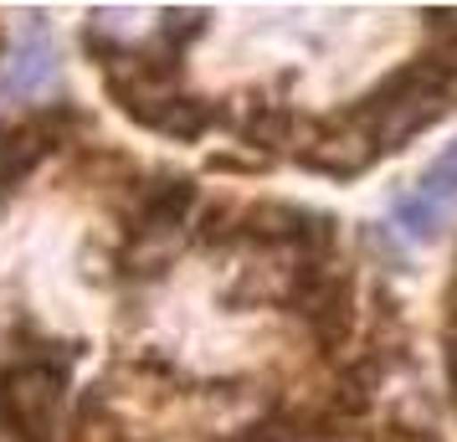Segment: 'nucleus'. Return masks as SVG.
Returning <instances> with one entry per match:
<instances>
[{
    "instance_id": "7ed1b4c3",
    "label": "nucleus",
    "mask_w": 457,
    "mask_h": 442,
    "mask_svg": "<svg viewBox=\"0 0 457 442\" xmlns=\"http://www.w3.org/2000/svg\"><path fill=\"white\" fill-rule=\"evenodd\" d=\"M288 304L324 350H339L350 339L354 288H350V278L334 273L329 263H298L293 268V283H288Z\"/></svg>"
},
{
    "instance_id": "f257e3e1",
    "label": "nucleus",
    "mask_w": 457,
    "mask_h": 442,
    "mask_svg": "<svg viewBox=\"0 0 457 442\" xmlns=\"http://www.w3.org/2000/svg\"><path fill=\"white\" fill-rule=\"evenodd\" d=\"M447 108H453L447 88L436 83L432 67L416 57L411 67H401V72H391L380 88H370V93L345 113V124H350L354 134L365 139V149L380 160V154L406 149L416 134H421V129H432Z\"/></svg>"
},
{
    "instance_id": "39448f33",
    "label": "nucleus",
    "mask_w": 457,
    "mask_h": 442,
    "mask_svg": "<svg viewBox=\"0 0 457 442\" xmlns=\"http://www.w3.org/2000/svg\"><path fill=\"white\" fill-rule=\"evenodd\" d=\"M453 196H457V145L447 149L442 160H432V170L416 180L411 196H401V201H395V216H401L416 237H436L442 211L453 206Z\"/></svg>"
},
{
    "instance_id": "9d476101",
    "label": "nucleus",
    "mask_w": 457,
    "mask_h": 442,
    "mask_svg": "<svg viewBox=\"0 0 457 442\" xmlns=\"http://www.w3.org/2000/svg\"><path fill=\"white\" fill-rule=\"evenodd\" d=\"M442 350H447V386H453V396H457V324L447 329V339H442Z\"/></svg>"
},
{
    "instance_id": "1a4fd4ad",
    "label": "nucleus",
    "mask_w": 457,
    "mask_h": 442,
    "mask_svg": "<svg viewBox=\"0 0 457 442\" xmlns=\"http://www.w3.org/2000/svg\"><path fill=\"white\" fill-rule=\"evenodd\" d=\"M380 442H436V438L427 432V427H391Z\"/></svg>"
},
{
    "instance_id": "9b49d317",
    "label": "nucleus",
    "mask_w": 457,
    "mask_h": 442,
    "mask_svg": "<svg viewBox=\"0 0 457 442\" xmlns=\"http://www.w3.org/2000/svg\"><path fill=\"white\" fill-rule=\"evenodd\" d=\"M227 442H278V432H272V427H247V432H237V438H227Z\"/></svg>"
},
{
    "instance_id": "423d86ee",
    "label": "nucleus",
    "mask_w": 457,
    "mask_h": 442,
    "mask_svg": "<svg viewBox=\"0 0 457 442\" xmlns=\"http://www.w3.org/2000/svg\"><path fill=\"white\" fill-rule=\"evenodd\" d=\"M298 160H303L309 170H319V175H339V180H350V175H360V170L370 165L375 154L365 149V139L339 119V124H319L313 129L309 139L298 145Z\"/></svg>"
},
{
    "instance_id": "0eeeda50",
    "label": "nucleus",
    "mask_w": 457,
    "mask_h": 442,
    "mask_svg": "<svg viewBox=\"0 0 457 442\" xmlns=\"http://www.w3.org/2000/svg\"><path fill=\"white\" fill-rule=\"evenodd\" d=\"M52 72H57V46L46 42L42 31H31L21 46H11V57L0 67V93L26 98V93H37V88L52 83Z\"/></svg>"
},
{
    "instance_id": "20e7f679",
    "label": "nucleus",
    "mask_w": 457,
    "mask_h": 442,
    "mask_svg": "<svg viewBox=\"0 0 457 442\" xmlns=\"http://www.w3.org/2000/svg\"><path fill=\"white\" fill-rule=\"evenodd\" d=\"M190 206H195V186H190L186 175H154V180L139 186V196H134V237L149 242V237L180 232Z\"/></svg>"
},
{
    "instance_id": "6e6552de",
    "label": "nucleus",
    "mask_w": 457,
    "mask_h": 442,
    "mask_svg": "<svg viewBox=\"0 0 457 442\" xmlns=\"http://www.w3.org/2000/svg\"><path fill=\"white\" fill-rule=\"evenodd\" d=\"M221 119V104H206V98H186V93H175L160 113H154V124L160 134H170V139H201L211 124Z\"/></svg>"
},
{
    "instance_id": "f03ea898",
    "label": "nucleus",
    "mask_w": 457,
    "mask_h": 442,
    "mask_svg": "<svg viewBox=\"0 0 457 442\" xmlns=\"http://www.w3.org/2000/svg\"><path fill=\"white\" fill-rule=\"evenodd\" d=\"M57 401H62V371L46 360H21L16 371H0V421L16 442H57Z\"/></svg>"
}]
</instances>
